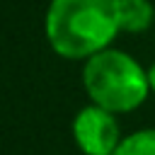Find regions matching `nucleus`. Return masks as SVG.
I'll return each mask as SVG.
<instances>
[{"instance_id": "obj_2", "label": "nucleus", "mask_w": 155, "mask_h": 155, "mask_svg": "<svg viewBox=\"0 0 155 155\" xmlns=\"http://www.w3.org/2000/svg\"><path fill=\"white\" fill-rule=\"evenodd\" d=\"M82 87L90 104L116 116L131 114L150 97L148 68L121 48H104L82 63Z\"/></svg>"}, {"instance_id": "obj_4", "label": "nucleus", "mask_w": 155, "mask_h": 155, "mask_svg": "<svg viewBox=\"0 0 155 155\" xmlns=\"http://www.w3.org/2000/svg\"><path fill=\"white\" fill-rule=\"evenodd\" d=\"M119 27L126 34H143L155 22V5L150 0H116Z\"/></svg>"}, {"instance_id": "obj_1", "label": "nucleus", "mask_w": 155, "mask_h": 155, "mask_svg": "<svg viewBox=\"0 0 155 155\" xmlns=\"http://www.w3.org/2000/svg\"><path fill=\"white\" fill-rule=\"evenodd\" d=\"M44 31L56 56L85 63L121 34L116 0H51Z\"/></svg>"}, {"instance_id": "obj_6", "label": "nucleus", "mask_w": 155, "mask_h": 155, "mask_svg": "<svg viewBox=\"0 0 155 155\" xmlns=\"http://www.w3.org/2000/svg\"><path fill=\"white\" fill-rule=\"evenodd\" d=\"M148 82H150V90L155 92V61L148 65Z\"/></svg>"}, {"instance_id": "obj_5", "label": "nucleus", "mask_w": 155, "mask_h": 155, "mask_svg": "<svg viewBox=\"0 0 155 155\" xmlns=\"http://www.w3.org/2000/svg\"><path fill=\"white\" fill-rule=\"evenodd\" d=\"M114 155H155V126H143L124 133Z\"/></svg>"}, {"instance_id": "obj_3", "label": "nucleus", "mask_w": 155, "mask_h": 155, "mask_svg": "<svg viewBox=\"0 0 155 155\" xmlns=\"http://www.w3.org/2000/svg\"><path fill=\"white\" fill-rule=\"evenodd\" d=\"M70 136L82 155H114L124 138L119 116L97 104H85L75 111L70 121Z\"/></svg>"}]
</instances>
